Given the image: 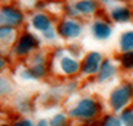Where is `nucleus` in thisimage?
Wrapping results in <instances>:
<instances>
[{
    "mask_svg": "<svg viewBox=\"0 0 133 126\" xmlns=\"http://www.w3.org/2000/svg\"><path fill=\"white\" fill-rule=\"evenodd\" d=\"M121 123L126 126H133V109L132 107H126L124 110H121L118 113Z\"/></svg>",
    "mask_w": 133,
    "mask_h": 126,
    "instance_id": "18",
    "label": "nucleus"
},
{
    "mask_svg": "<svg viewBox=\"0 0 133 126\" xmlns=\"http://www.w3.org/2000/svg\"><path fill=\"white\" fill-rule=\"evenodd\" d=\"M29 69L34 73V76L37 78V81L44 76H47V56L43 51H34L31 57V63H29Z\"/></svg>",
    "mask_w": 133,
    "mask_h": 126,
    "instance_id": "8",
    "label": "nucleus"
},
{
    "mask_svg": "<svg viewBox=\"0 0 133 126\" xmlns=\"http://www.w3.org/2000/svg\"><path fill=\"white\" fill-rule=\"evenodd\" d=\"M73 6L78 10L79 16H92L98 10L99 3L97 0H76Z\"/></svg>",
    "mask_w": 133,
    "mask_h": 126,
    "instance_id": "13",
    "label": "nucleus"
},
{
    "mask_svg": "<svg viewBox=\"0 0 133 126\" xmlns=\"http://www.w3.org/2000/svg\"><path fill=\"white\" fill-rule=\"evenodd\" d=\"M133 101V85L130 82H121L114 87L108 95V106L111 111L118 114Z\"/></svg>",
    "mask_w": 133,
    "mask_h": 126,
    "instance_id": "2",
    "label": "nucleus"
},
{
    "mask_svg": "<svg viewBox=\"0 0 133 126\" xmlns=\"http://www.w3.org/2000/svg\"><path fill=\"white\" fill-rule=\"evenodd\" d=\"M67 119H69L67 113L66 114L64 113H57L50 119V125L51 126H64V125H67Z\"/></svg>",
    "mask_w": 133,
    "mask_h": 126,
    "instance_id": "20",
    "label": "nucleus"
},
{
    "mask_svg": "<svg viewBox=\"0 0 133 126\" xmlns=\"http://www.w3.org/2000/svg\"><path fill=\"white\" fill-rule=\"evenodd\" d=\"M102 54L99 51H89L86 53L82 59V66H81V75L82 76H95L102 65Z\"/></svg>",
    "mask_w": 133,
    "mask_h": 126,
    "instance_id": "7",
    "label": "nucleus"
},
{
    "mask_svg": "<svg viewBox=\"0 0 133 126\" xmlns=\"http://www.w3.org/2000/svg\"><path fill=\"white\" fill-rule=\"evenodd\" d=\"M18 38L16 28L10 25H0V44L2 46H10Z\"/></svg>",
    "mask_w": 133,
    "mask_h": 126,
    "instance_id": "14",
    "label": "nucleus"
},
{
    "mask_svg": "<svg viewBox=\"0 0 133 126\" xmlns=\"http://www.w3.org/2000/svg\"><path fill=\"white\" fill-rule=\"evenodd\" d=\"M101 111V106L92 97H81L67 109V116L81 122H94Z\"/></svg>",
    "mask_w": 133,
    "mask_h": 126,
    "instance_id": "1",
    "label": "nucleus"
},
{
    "mask_svg": "<svg viewBox=\"0 0 133 126\" xmlns=\"http://www.w3.org/2000/svg\"><path fill=\"white\" fill-rule=\"evenodd\" d=\"M118 48L120 51H130L133 50V29L123 32L118 38Z\"/></svg>",
    "mask_w": 133,
    "mask_h": 126,
    "instance_id": "15",
    "label": "nucleus"
},
{
    "mask_svg": "<svg viewBox=\"0 0 133 126\" xmlns=\"http://www.w3.org/2000/svg\"><path fill=\"white\" fill-rule=\"evenodd\" d=\"M13 125H15V126H32V125H34V122H32L31 119L24 117V119H21V120H18V122H15Z\"/></svg>",
    "mask_w": 133,
    "mask_h": 126,
    "instance_id": "23",
    "label": "nucleus"
},
{
    "mask_svg": "<svg viewBox=\"0 0 133 126\" xmlns=\"http://www.w3.org/2000/svg\"><path fill=\"white\" fill-rule=\"evenodd\" d=\"M34 2H39V0H34Z\"/></svg>",
    "mask_w": 133,
    "mask_h": 126,
    "instance_id": "27",
    "label": "nucleus"
},
{
    "mask_svg": "<svg viewBox=\"0 0 133 126\" xmlns=\"http://www.w3.org/2000/svg\"><path fill=\"white\" fill-rule=\"evenodd\" d=\"M13 92V84L6 76H0V95L6 97Z\"/></svg>",
    "mask_w": 133,
    "mask_h": 126,
    "instance_id": "17",
    "label": "nucleus"
},
{
    "mask_svg": "<svg viewBox=\"0 0 133 126\" xmlns=\"http://www.w3.org/2000/svg\"><path fill=\"white\" fill-rule=\"evenodd\" d=\"M53 65L57 66V72L64 76H75L81 73V66L82 62L78 60L75 56L67 54L66 50L59 48L54 53V59H53Z\"/></svg>",
    "mask_w": 133,
    "mask_h": 126,
    "instance_id": "3",
    "label": "nucleus"
},
{
    "mask_svg": "<svg viewBox=\"0 0 133 126\" xmlns=\"http://www.w3.org/2000/svg\"><path fill=\"white\" fill-rule=\"evenodd\" d=\"M108 16L116 24H127V22L132 21L133 12L127 4L117 3V4H111V8L108 10Z\"/></svg>",
    "mask_w": 133,
    "mask_h": 126,
    "instance_id": "9",
    "label": "nucleus"
},
{
    "mask_svg": "<svg viewBox=\"0 0 133 126\" xmlns=\"http://www.w3.org/2000/svg\"><path fill=\"white\" fill-rule=\"evenodd\" d=\"M18 110L22 111V113H28V111H31V106H29L28 100H24L22 104H18Z\"/></svg>",
    "mask_w": 133,
    "mask_h": 126,
    "instance_id": "22",
    "label": "nucleus"
},
{
    "mask_svg": "<svg viewBox=\"0 0 133 126\" xmlns=\"http://www.w3.org/2000/svg\"><path fill=\"white\" fill-rule=\"evenodd\" d=\"M37 125L38 126H48L50 125V120H47V119H39L38 122H37Z\"/></svg>",
    "mask_w": 133,
    "mask_h": 126,
    "instance_id": "25",
    "label": "nucleus"
},
{
    "mask_svg": "<svg viewBox=\"0 0 133 126\" xmlns=\"http://www.w3.org/2000/svg\"><path fill=\"white\" fill-rule=\"evenodd\" d=\"M39 47V40L37 35L31 34V32H22L21 35H18L13 46V54L16 57H26V56L32 54L37 48Z\"/></svg>",
    "mask_w": 133,
    "mask_h": 126,
    "instance_id": "4",
    "label": "nucleus"
},
{
    "mask_svg": "<svg viewBox=\"0 0 133 126\" xmlns=\"http://www.w3.org/2000/svg\"><path fill=\"white\" fill-rule=\"evenodd\" d=\"M6 66H8V60L4 59L3 56H0V72H3L6 69Z\"/></svg>",
    "mask_w": 133,
    "mask_h": 126,
    "instance_id": "24",
    "label": "nucleus"
},
{
    "mask_svg": "<svg viewBox=\"0 0 133 126\" xmlns=\"http://www.w3.org/2000/svg\"><path fill=\"white\" fill-rule=\"evenodd\" d=\"M102 4H105V6H111V4L114 3V0H99Z\"/></svg>",
    "mask_w": 133,
    "mask_h": 126,
    "instance_id": "26",
    "label": "nucleus"
},
{
    "mask_svg": "<svg viewBox=\"0 0 133 126\" xmlns=\"http://www.w3.org/2000/svg\"><path fill=\"white\" fill-rule=\"evenodd\" d=\"M118 63H120L121 69H124V71H132L133 69V50L121 51Z\"/></svg>",
    "mask_w": 133,
    "mask_h": 126,
    "instance_id": "16",
    "label": "nucleus"
},
{
    "mask_svg": "<svg viewBox=\"0 0 133 126\" xmlns=\"http://www.w3.org/2000/svg\"><path fill=\"white\" fill-rule=\"evenodd\" d=\"M102 125L104 126H120V125H123V123H121L118 114L111 111V114H107V116L102 117Z\"/></svg>",
    "mask_w": 133,
    "mask_h": 126,
    "instance_id": "19",
    "label": "nucleus"
},
{
    "mask_svg": "<svg viewBox=\"0 0 133 126\" xmlns=\"http://www.w3.org/2000/svg\"><path fill=\"white\" fill-rule=\"evenodd\" d=\"M117 75V65L114 63L113 59H104L102 65L99 67V71L95 76H97V82L98 84H105L108 81Z\"/></svg>",
    "mask_w": 133,
    "mask_h": 126,
    "instance_id": "11",
    "label": "nucleus"
},
{
    "mask_svg": "<svg viewBox=\"0 0 133 126\" xmlns=\"http://www.w3.org/2000/svg\"><path fill=\"white\" fill-rule=\"evenodd\" d=\"M31 28L37 32H44L45 29L53 27V19L51 16L47 15L45 12H35L29 19Z\"/></svg>",
    "mask_w": 133,
    "mask_h": 126,
    "instance_id": "12",
    "label": "nucleus"
},
{
    "mask_svg": "<svg viewBox=\"0 0 133 126\" xmlns=\"http://www.w3.org/2000/svg\"><path fill=\"white\" fill-rule=\"evenodd\" d=\"M41 35H43V38L45 40V41H54L56 38H57V35H59V32H57V28H48V29H45L44 32H41Z\"/></svg>",
    "mask_w": 133,
    "mask_h": 126,
    "instance_id": "21",
    "label": "nucleus"
},
{
    "mask_svg": "<svg viewBox=\"0 0 133 126\" xmlns=\"http://www.w3.org/2000/svg\"><path fill=\"white\" fill-rule=\"evenodd\" d=\"M25 22L24 12L12 4L0 6V25H10L15 28H21Z\"/></svg>",
    "mask_w": 133,
    "mask_h": 126,
    "instance_id": "6",
    "label": "nucleus"
},
{
    "mask_svg": "<svg viewBox=\"0 0 133 126\" xmlns=\"http://www.w3.org/2000/svg\"><path fill=\"white\" fill-rule=\"evenodd\" d=\"M57 32L62 40L64 41H73L78 40L82 35L83 32V27L78 19H75L72 16H67L64 19H62L57 24Z\"/></svg>",
    "mask_w": 133,
    "mask_h": 126,
    "instance_id": "5",
    "label": "nucleus"
},
{
    "mask_svg": "<svg viewBox=\"0 0 133 126\" xmlns=\"http://www.w3.org/2000/svg\"><path fill=\"white\" fill-rule=\"evenodd\" d=\"M91 34L98 41H105L113 35V27L105 19H94L91 22Z\"/></svg>",
    "mask_w": 133,
    "mask_h": 126,
    "instance_id": "10",
    "label": "nucleus"
}]
</instances>
